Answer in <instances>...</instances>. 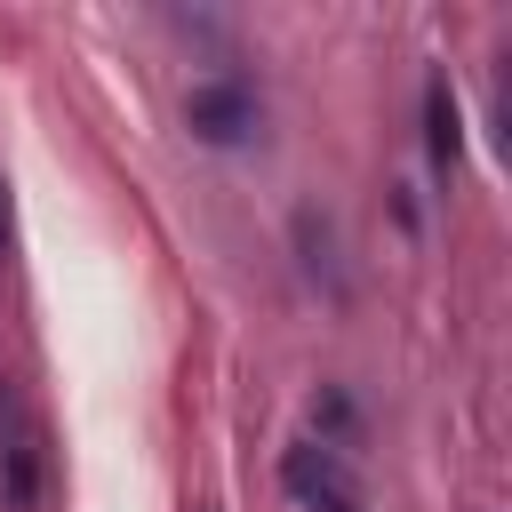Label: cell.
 <instances>
[{"label":"cell","instance_id":"7a4b0ae2","mask_svg":"<svg viewBox=\"0 0 512 512\" xmlns=\"http://www.w3.org/2000/svg\"><path fill=\"white\" fill-rule=\"evenodd\" d=\"M184 128H192L200 144H240V136L256 128V96H248L240 80H200V88L184 96Z\"/></svg>","mask_w":512,"mask_h":512},{"label":"cell","instance_id":"3957f363","mask_svg":"<svg viewBox=\"0 0 512 512\" xmlns=\"http://www.w3.org/2000/svg\"><path fill=\"white\" fill-rule=\"evenodd\" d=\"M0 496H8V512H32L40 504V432L16 416L8 424V440H0Z\"/></svg>","mask_w":512,"mask_h":512},{"label":"cell","instance_id":"5b68a950","mask_svg":"<svg viewBox=\"0 0 512 512\" xmlns=\"http://www.w3.org/2000/svg\"><path fill=\"white\" fill-rule=\"evenodd\" d=\"M0 248H8V192H0Z\"/></svg>","mask_w":512,"mask_h":512},{"label":"cell","instance_id":"277c9868","mask_svg":"<svg viewBox=\"0 0 512 512\" xmlns=\"http://www.w3.org/2000/svg\"><path fill=\"white\" fill-rule=\"evenodd\" d=\"M424 152H432V168H456V152H464V120H456V96L440 72L424 80Z\"/></svg>","mask_w":512,"mask_h":512},{"label":"cell","instance_id":"6da1fadb","mask_svg":"<svg viewBox=\"0 0 512 512\" xmlns=\"http://www.w3.org/2000/svg\"><path fill=\"white\" fill-rule=\"evenodd\" d=\"M280 480H288V496L304 512H360V488L344 472V448H328V440H296L280 456Z\"/></svg>","mask_w":512,"mask_h":512}]
</instances>
